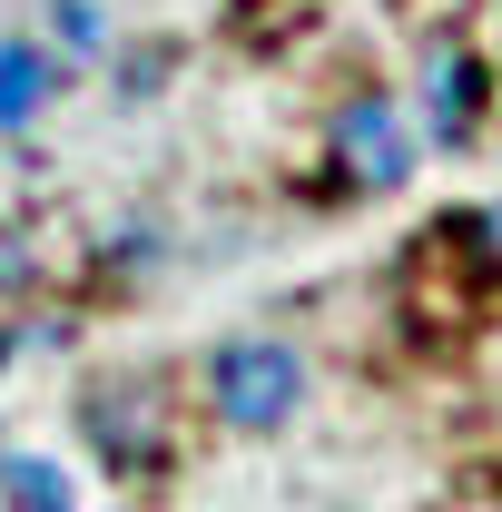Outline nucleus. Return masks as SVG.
I'll return each instance as SVG.
<instances>
[{
  "label": "nucleus",
  "instance_id": "obj_4",
  "mask_svg": "<svg viewBox=\"0 0 502 512\" xmlns=\"http://www.w3.org/2000/svg\"><path fill=\"white\" fill-rule=\"evenodd\" d=\"M0 493H10V512H69V483L50 473V463H30V453L0 463Z\"/></svg>",
  "mask_w": 502,
  "mask_h": 512
},
{
  "label": "nucleus",
  "instance_id": "obj_3",
  "mask_svg": "<svg viewBox=\"0 0 502 512\" xmlns=\"http://www.w3.org/2000/svg\"><path fill=\"white\" fill-rule=\"evenodd\" d=\"M40 99H50V60H40L30 40H10V50H0V128H20Z\"/></svg>",
  "mask_w": 502,
  "mask_h": 512
},
{
  "label": "nucleus",
  "instance_id": "obj_1",
  "mask_svg": "<svg viewBox=\"0 0 502 512\" xmlns=\"http://www.w3.org/2000/svg\"><path fill=\"white\" fill-rule=\"evenodd\" d=\"M296 355L286 345H266V335H247V345H227L217 355V414L237 424V434H266V424H286L296 414Z\"/></svg>",
  "mask_w": 502,
  "mask_h": 512
},
{
  "label": "nucleus",
  "instance_id": "obj_2",
  "mask_svg": "<svg viewBox=\"0 0 502 512\" xmlns=\"http://www.w3.org/2000/svg\"><path fill=\"white\" fill-rule=\"evenodd\" d=\"M335 138H345V168H355L365 188H404V168H414V148H404V128H394V109H384V99H355Z\"/></svg>",
  "mask_w": 502,
  "mask_h": 512
},
{
  "label": "nucleus",
  "instance_id": "obj_5",
  "mask_svg": "<svg viewBox=\"0 0 502 512\" xmlns=\"http://www.w3.org/2000/svg\"><path fill=\"white\" fill-rule=\"evenodd\" d=\"M463 109H473V69L443 50V60H434V128H443V138L463 128Z\"/></svg>",
  "mask_w": 502,
  "mask_h": 512
}]
</instances>
